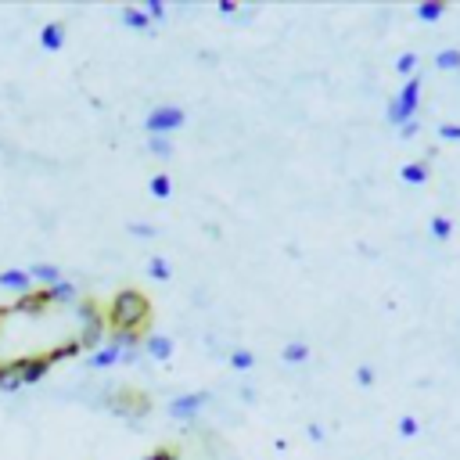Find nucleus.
<instances>
[{
  "label": "nucleus",
  "instance_id": "f257e3e1",
  "mask_svg": "<svg viewBox=\"0 0 460 460\" xmlns=\"http://www.w3.org/2000/svg\"><path fill=\"white\" fill-rule=\"evenodd\" d=\"M420 75H413V80H406L403 83V90L389 101V123L392 126H403V123H410L413 115H417V108H420Z\"/></svg>",
  "mask_w": 460,
  "mask_h": 460
},
{
  "label": "nucleus",
  "instance_id": "f03ea898",
  "mask_svg": "<svg viewBox=\"0 0 460 460\" xmlns=\"http://www.w3.org/2000/svg\"><path fill=\"white\" fill-rule=\"evenodd\" d=\"M187 123V115H183V108H176V104H162V108H155L144 119V130H147V137H173V130H180Z\"/></svg>",
  "mask_w": 460,
  "mask_h": 460
},
{
  "label": "nucleus",
  "instance_id": "7ed1b4c3",
  "mask_svg": "<svg viewBox=\"0 0 460 460\" xmlns=\"http://www.w3.org/2000/svg\"><path fill=\"white\" fill-rule=\"evenodd\" d=\"M209 403V396L205 392H187V396H176L173 403H169V417H176V420H190V417H198L202 413V406Z\"/></svg>",
  "mask_w": 460,
  "mask_h": 460
},
{
  "label": "nucleus",
  "instance_id": "20e7f679",
  "mask_svg": "<svg viewBox=\"0 0 460 460\" xmlns=\"http://www.w3.org/2000/svg\"><path fill=\"white\" fill-rule=\"evenodd\" d=\"M399 176H403V183H410V187H420L428 176H432V166H428V159H417V162H406L403 169H399Z\"/></svg>",
  "mask_w": 460,
  "mask_h": 460
},
{
  "label": "nucleus",
  "instance_id": "39448f33",
  "mask_svg": "<svg viewBox=\"0 0 460 460\" xmlns=\"http://www.w3.org/2000/svg\"><path fill=\"white\" fill-rule=\"evenodd\" d=\"M144 349L155 356V360H169V356H173V338H166V334H147V338H144Z\"/></svg>",
  "mask_w": 460,
  "mask_h": 460
},
{
  "label": "nucleus",
  "instance_id": "423d86ee",
  "mask_svg": "<svg viewBox=\"0 0 460 460\" xmlns=\"http://www.w3.org/2000/svg\"><path fill=\"white\" fill-rule=\"evenodd\" d=\"M230 367L241 370V374H248V370L259 367V356H255L252 349H245V345H238V349H230Z\"/></svg>",
  "mask_w": 460,
  "mask_h": 460
},
{
  "label": "nucleus",
  "instance_id": "0eeeda50",
  "mask_svg": "<svg viewBox=\"0 0 460 460\" xmlns=\"http://www.w3.org/2000/svg\"><path fill=\"white\" fill-rule=\"evenodd\" d=\"M310 356H313V349H310L305 341H288L284 349H281V360H284V363H305Z\"/></svg>",
  "mask_w": 460,
  "mask_h": 460
},
{
  "label": "nucleus",
  "instance_id": "6e6552de",
  "mask_svg": "<svg viewBox=\"0 0 460 460\" xmlns=\"http://www.w3.org/2000/svg\"><path fill=\"white\" fill-rule=\"evenodd\" d=\"M428 230H432V238H435V241H449V238H453V216L435 212L432 223H428Z\"/></svg>",
  "mask_w": 460,
  "mask_h": 460
},
{
  "label": "nucleus",
  "instance_id": "1a4fd4ad",
  "mask_svg": "<svg viewBox=\"0 0 460 460\" xmlns=\"http://www.w3.org/2000/svg\"><path fill=\"white\" fill-rule=\"evenodd\" d=\"M151 195H155V198H169L173 195V176L169 173H155V176H151Z\"/></svg>",
  "mask_w": 460,
  "mask_h": 460
},
{
  "label": "nucleus",
  "instance_id": "9d476101",
  "mask_svg": "<svg viewBox=\"0 0 460 460\" xmlns=\"http://www.w3.org/2000/svg\"><path fill=\"white\" fill-rule=\"evenodd\" d=\"M435 65H439V68H446V72L460 68V47H442V51L435 54Z\"/></svg>",
  "mask_w": 460,
  "mask_h": 460
},
{
  "label": "nucleus",
  "instance_id": "9b49d317",
  "mask_svg": "<svg viewBox=\"0 0 460 460\" xmlns=\"http://www.w3.org/2000/svg\"><path fill=\"white\" fill-rule=\"evenodd\" d=\"M147 274L155 277V281H173V266H169L166 259H151V262H147Z\"/></svg>",
  "mask_w": 460,
  "mask_h": 460
},
{
  "label": "nucleus",
  "instance_id": "f8f14e48",
  "mask_svg": "<svg viewBox=\"0 0 460 460\" xmlns=\"http://www.w3.org/2000/svg\"><path fill=\"white\" fill-rule=\"evenodd\" d=\"M399 435H403V439H417V435H420V420H417L413 413H403V417H399Z\"/></svg>",
  "mask_w": 460,
  "mask_h": 460
},
{
  "label": "nucleus",
  "instance_id": "ddd939ff",
  "mask_svg": "<svg viewBox=\"0 0 460 460\" xmlns=\"http://www.w3.org/2000/svg\"><path fill=\"white\" fill-rule=\"evenodd\" d=\"M446 15V4H417V18L420 22H439Z\"/></svg>",
  "mask_w": 460,
  "mask_h": 460
},
{
  "label": "nucleus",
  "instance_id": "4468645a",
  "mask_svg": "<svg viewBox=\"0 0 460 460\" xmlns=\"http://www.w3.org/2000/svg\"><path fill=\"white\" fill-rule=\"evenodd\" d=\"M123 22H126V25H133V29H151L147 11H137V8H126V11H123Z\"/></svg>",
  "mask_w": 460,
  "mask_h": 460
},
{
  "label": "nucleus",
  "instance_id": "2eb2a0df",
  "mask_svg": "<svg viewBox=\"0 0 460 460\" xmlns=\"http://www.w3.org/2000/svg\"><path fill=\"white\" fill-rule=\"evenodd\" d=\"M119 356H123V353H119V345H108L104 353H94V356H90V363H94V367H111Z\"/></svg>",
  "mask_w": 460,
  "mask_h": 460
},
{
  "label": "nucleus",
  "instance_id": "dca6fc26",
  "mask_svg": "<svg viewBox=\"0 0 460 460\" xmlns=\"http://www.w3.org/2000/svg\"><path fill=\"white\" fill-rule=\"evenodd\" d=\"M151 155H159V159H169L173 155V137H151Z\"/></svg>",
  "mask_w": 460,
  "mask_h": 460
},
{
  "label": "nucleus",
  "instance_id": "f3484780",
  "mask_svg": "<svg viewBox=\"0 0 460 460\" xmlns=\"http://www.w3.org/2000/svg\"><path fill=\"white\" fill-rule=\"evenodd\" d=\"M413 68H417V54H413V51L399 54V61H396V72H399V75H410Z\"/></svg>",
  "mask_w": 460,
  "mask_h": 460
},
{
  "label": "nucleus",
  "instance_id": "a211bd4d",
  "mask_svg": "<svg viewBox=\"0 0 460 460\" xmlns=\"http://www.w3.org/2000/svg\"><path fill=\"white\" fill-rule=\"evenodd\" d=\"M144 460H176V446H169V442H162L159 449H151Z\"/></svg>",
  "mask_w": 460,
  "mask_h": 460
},
{
  "label": "nucleus",
  "instance_id": "6ab92c4d",
  "mask_svg": "<svg viewBox=\"0 0 460 460\" xmlns=\"http://www.w3.org/2000/svg\"><path fill=\"white\" fill-rule=\"evenodd\" d=\"M61 40H65V36H61V25H47L44 29V44L54 51V47H61Z\"/></svg>",
  "mask_w": 460,
  "mask_h": 460
},
{
  "label": "nucleus",
  "instance_id": "aec40b11",
  "mask_svg": "<svg viewBox=\"0 0 460 460\" xmlns=\"http://www.w3.org/2000/svg\"><path fill=\"white\" fill-rule=\"evenodd\" d=\"M356 381H360L363 389H370V385H374V367H370V363H360V367H356Z\"/></svg>",
  "mask_w": 460,
  "mask_h": 460
},
{
  "label": "nucleus",
  "instance_id": "412c9836",
  "mask_svg": "<svg viewBox=\"0 0 460 460\" xmlns=\"http://www.w3.org/2000/svg\"><path fill=\"white\" fill-rule=\"evenodd\" d=\"M439 140H460V126L456 123H439Z\"/></svg>",
  "mask_w": 460,
  "mask_h": 460
},
{
  "label": "nucleus",
  "instance_id": "4be33fe9",
  "mask_svg": "<svg viewBox=\"0 0 460 460\" xmlns=\"http://www.w3.org/2000/svg\"><path fill=\"white\" fill-rule=\"evenodd\" d=\"M144 11H147V18H162V15H166V4H162V0H147Z\"/></svg>",
  "mask_w": 460,
  "mask_h": 460
},
{
  "label": "nucleus",
  "instance_id": "5701e85b",
  "mask_svg": "<svg viewBox=\"0 0 460 460\" xmlns=\"http://www.w3.org/2000/svg\"><path fill=\"white\" fill-rule=\"evenodd\" d=\"M399 133H403V137H417V133H420V123H417V119H410V123H403V126H399Z\"/></svg>",
  "mask_w": 460,
  "mask_h": 460
},
{
  "label": "nucleus",
  "instance_id": "b1692460",
  "mask_svg": "<svg viewBox=\"0 0 460 460\" xmlns=\"http://www.w3.org/2000/svg\"><path fill=\"white\" fill-rule=\"evenodd\" d=\"M310 439H324V428H320V425H310Z\"/></svg>",
  "mask_w": 460,
  "mask_h": 460
}]
</instances>
